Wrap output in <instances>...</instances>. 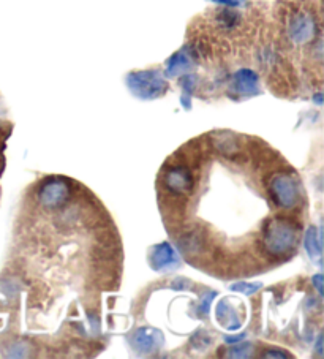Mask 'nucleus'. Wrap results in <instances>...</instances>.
Returning a JSON list of instances; mask_svg holds the SVG:
<instances>
[{"label": "nucleus", "instance_id": "obj_4", "mask_svg": "<svg viewBox=\"0 0 324 359\" xmlns=\"http://www.w3.org/2000/svg\"><path fill=\"white\" fill-rule=\"evenodd\" d=\"M267 194L272 203L283 210H292L301 201V189H299L297 177L292 172L278 171L271 175L267 182Z\"/></svg>", "mask_w": 324, "mask_h": 359}, {"label": "nucleus", "instance_id": "obj_12", "mask_svg": "<svg viewBox=\"0 0 324 359\" xmlns=\"http://www.w3.org/2000/svg\"><path fill=\"white\" fill-rule=\"evenodd\" d=\"M305 249H307L309 255L311 258H320L321 255V245H320V238L316 236V228L311 226L307 231V236H305Z\"/></svg>", "mask_w": 324, "mask_h": 359}, {"label": "nucleus", "instance_id": "obj_1", "mask_svg": "<svg viewBox=\"0 0 324 359\" xmlns=\"http://www.w3.org/2000/svg\"><path fill=\"white\" fill-rule=\"evenodd\" d=\"M301 225L286 215H274L261 226L259 249L271 259H288L296 252Z\"/></svg>", "mask_w": 324, "mask_h": 359}, {"label": "nucleus", "instance_id": "obj_6", "mask_svg": "<svg viewBox=\"0 0 324 359\" xmlns=\"http://www.w3.org/2000/svg\"><path fill=\"white\" fill-rule=\"evenodd\" d=\"M73 187L65 177H48L36 191V200L45 210H58L65 208L72 200Z\"/></svg>", "mask_w": 324, "mask_h": 359}, {"label": "nucleus", "instance_id": "obj_2", "mask_svg": "<svg viewBox=\"0 0 324 359\" xmlns=\"http://www.w3.org/2000/svg\"><path fill=\"white\" fill-rule=\"evenodd\" d=\"M283 27L286 40L295 46H305L315 40H320V18L305 5H292L286 10L283 16Z\"/></svg>", "mask_w": 324, "mask_h": 359}, {"label": "nucleus", "instance_id": "obj_15", "mask_svg": "<svg viewBox=\"0 0 324 359\" xmlns=\"http://www.w3.org/2000/svg\"><path fill=\"white\" fill-rule=\"evenodd\" d=\"M259 288V285H247V283H238L234 285L233 290H238V292H244L245 294H252Z\"/></svg>", "mask_w": 324, "mask_h": 359}, {"label": "nucleus", "instance_id": "obj_7", "mask_svg": "<svg viewBox=\"0 0 324 359\" xmlns=\"http://www.w3.org/2000/svg\"><path fill=\"white\" fill-rule=\"evenodd\" d=\"M231 89L241 97H252L259 94V75L250 68H241L234 73Z\"/></svg>", "mask_w": 324, "mask_h": 359}, {"label": "nucleus", "instance_id": "obj_13", "mask_svg": "<svg viewBox=\"0 0 324 359\" xmlns=\"http://www.w3.org/2000/svg\"><path fill=\"white\" fill-rule=\"evenodd\" d=\"M182 86H184V95H182V104L187 108L190 109V97L193 94V90L196 88V76L195 75H184L182 79Z\"/></svg>", "mask_w": 324, "mask_h": 359}, {"label": "nucleus", "instance_id": "obj_18", "mask_svg": "<svg viewBox=\"0 0 324 359\" xmlns=\"http://www.w3.org/2000/svg\"><path fill=\"white\" fill-rule=\"evenodd\" d=\"M271 353H264V358H285V356H288V355H285V353H276L274 350H269Z\"/></svg>", "mask_w": 324, "mask_h": 359}, {"label": "nucleus", "instance_id": "obj_9", "mask_svg": "<svg viewBox=\"0 0 324 359\" xmlns=\"http://www.w3.org/2000/svg\"><path fill=\"white\" fill-rule=\"evenodd\" d=\"M161 344V334L152 327H140L133 334V346L140 353H152Z\"/></svg>", "mask_w": 324, "mask_h": 359}, {"label": "nucleus", "instance_id": "obj_16", "mask_svg": "<svg viewBox=\"0 0 324 359\" xmlns=\"http://www.w3.org/2000/svg\"><path fill=\"white\" fill-rule=\"evenodd\" d=\"M212 2L220 4L223 7H233V8H238L244 5V0H212Z\"/></svg>", "mask_w": 324, "mask_h": 359}, {"label": "nucleus", "instance_id": "obj_5", "mask_svg": "<svg viewBox=\"0 0 324 359\" xmlns=\"http://www.w3.org/2000/svg\"><path fill=\"white\" fill-rule=\"evenodd\" d=\"M130 92L141 100H154L166 94L168 81L158 70L133 72L127 76Z\"/></svg>", "mask_w": 324, "mask_h": 359}, {"label": "nucleus", "instance_id": "obj_14", "mask_svg": "<svg viewBox=\"0 0 324 359\" xmlns=\"http://www.w3.org/2000/svg\"><path fill=\"white\" fill-rule=\"evenodd\" d=\"M250 348L252 346L250 345H247V344H244V345H241V346H236V348H233L231 350V353H229V356H236V358H245V356H248L250 355Z\"/></svg>", "mask_w": 324, "mask_h": 359}, {"label": "nucleus", "instance_id": "obj_17", "mask_svg": "<svg viewBox=\"0 0 324 359\" xmlns=\"http://www.w3.org/2000/svg\"><path fill=\"white\" fill-rule=\"evenodd\" d=\"M215 296V293H209L208 296H205V298L203 299V304H201V307H199V311L203 312V315L204 313H208L209 312V306H210V299L214 298Z\"/></svg>", "mask_w": 324, "mask_h": 359}, {"label": "nucleus", "instance_id": "obj_8", "mask_svg": "<svg viewBox=\"0 0 324 359\" xmlns=\"http://www.w3.org/2000/svg\"><path fill=\"white\" fill-rule=\"evenodd\" d=\"M195 54L191 53L190 48H184L177 51L174 55H171L170 60L166 62V76H179L185 75L187 72L193 67V60H195Z\"/></svg>", "mask_w": 324, "mask_h": 359}, {"label": "nucleus", "instance_id": "obj_10", "mask_svg": "<svg viewBox=\"0 0 324 359\" xmlns=\"http://www.w3.org/2000/svg\"><path fill=\"white\" fill-rule=\"evenodd\" d=\"M151 263L154 269L161 271L171 268V266H176L179 263V258L176 255V250L168 243H163L154 249L151 255Z\"/></svg>", "mask_w": 324, "mask_h": 359}, {"label": "nucleus", "instance_id": "obj_19", "mask_svg": "<svg viewBox=\"0 0 324 359\" xmlns=\"http://www.w3.org/2000/svg\"><path fill=\"white\" fill-rule=\"evenodd\" d=\"M313 283L316 285V290H318V292L321 293V290H323V277H321L320 274H318V276L313 278Z\"/></svg>", "mask_w": 324, "mask_h": 359}, {"label": "nucleus", "instance_id": "obj_3", "mask_svg": "<svg viewBox=\"0 0 324 359\" xmlns=\"http://www.w3.org/2000/svg\"><path fill=\"white\" fill-rule=\"evenodd\" d=\"M196 187V175L184 162H168L160 172V189L168 200H187Z\"/></svg>", "mask_w": 324, "mask_h": 359}, {"label": "nucleus", "instance_id": "obj_11", "mask_svg": "<svg viewBox=\"0 0 324 359\" xmlns=\"http://www.w3.org/2000/svg\"><path fill=\"white\" fill-rule=\"evenodd\" d=\"M214 22L219 26L223 32H234L242 24L241 11L233 10V7H225L217 10L214 13Z\"/></svg>", "mask_w": 324, "mask_h": 359}]
</instances>
